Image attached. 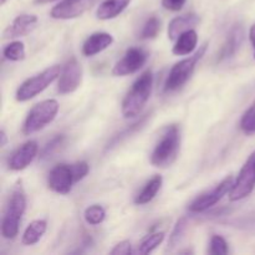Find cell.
Instances as JSON below:
<instances>
[{"instance_id":"1","label":"cell","mask_w":255,"mask_h":255,"mask_svg":"<svg viewBox=\"0 0 255 255\" xmlns=\"http://www.w3.org/2000/svg\"><path fill=\"white\" fill-rule=\"evenodd\" d=\"M153 87V75L151 70L144 71L132 85L122 102V115L125 119H132L141 114L151 96Z\"/></svg>"},{"instance_id":"2","label":"cell","mask_w":255,"mask_h":255,"mask_svg":"<svg viewBox=\"0 0 255 255\" xmlns=\"http://www.w3.org/2000/svg\"><path fill=\"white\" fill-rule=\"evenodd\" d=\"M25 209H26V197L21 184H17L10 194L2 217L1 236L5 239L16 238Z\"/></svg>"},{"instance_id":"3","label":"cell","mask_w":255,"mask_h":255,"mask_svg":"<svg viewBox=\"0 0 255 255\" xmlns=\"http://www.w3.org/2000/svg\"><path fill=\"white\" fill-rule=\"evenodd\" d=\"M181 146V133L177 125L166 127L151 154V163L156 167H167L173 163Z\"/></svg>"},{"instance_id":"4","label":"cell","mask_w":255,"mask_h":255,"mask_svg":"<svg viewBox=\"0 0 255 255\" xmlns=\"http://www.w3.org/2000/svg\"><path fill=\"white\" fill-rule=\"evenodd\" d=\"M61 70V66L54 65V66L47 67L46 70L37 74L36 76L30 77L26 81L22 82L19 89L16 90V95H15L16 101L26 102L36 97L39 94H41L44 90H46L60 76Z\"/></svg>"},{"instance_id":"5","label":"cell","mask_w":255,"mask_h":255,"mask_svg":"<svg viewBox=\"0 0 255 255\" xmlns=\"http://www.w3.org/2000/svg\"><path fill=\"white\" fill-rule=\"evenodd\" d=\"M59 102L52 99L45 100L35 105L25 119L24 126H22L24 134L29 136L51 124L59 112Z\"/></svg>"},{"instance_id":"6","label":"cell","mask_w":255,"mask_h":255,"mask_svg":"<svg viewBox=\"0 0 255 255\" xmlns=\"http://www.w3.org/2000/svg\"><path fill=\"white\" fill-rule=\"evenodd\" d=\"M207 49V44H204L201 47V50L196 52L193 56L187 57V59L182 60V61L177 62L173 67L169 71L168 77L166 80V84H164V91L172 92L177 91V90L181 89L189 79L193 75L194 69L197 66V62L202 59V56L204 55Z\"/></svg>"},{"instance_id":"7","label":"cell","mask_w":255,"mask_h":255,"mask_svg":"<svg viewBox=\"0 0 255 255\" xmlns=\"http://www.w3.org/2000/svg\"><path fill=\"white\" fill-rule=\"evenodd\" d=\"M255 188V151L246 163L242 167L241 172H239L238 177H237L236 182H234L233 187H232L231 192H229V199L232 202H238L242 199L247 198L252 194V192Z\"/></svg>"},{"instance_id":"8","label":"cell","mask_w":255,"mask_h":255,"mask_svg":"<svg viewBox=\"0 0 255 255\" xmlns=\"http://www.w3.org/2000/svg\"><path fill=\"white\" fill-rule=\"evenodd\" d=\"M234 184L233 177H227L224 178L221 183L217 187H214L211 192H207V193L202 194L201 197H198L197 199H194L192 202V204L189 206V211L192 213H203V212L208 211L209 208H212L213 206H216L227 193H229Z\"/></svg>"},{"instance_id":"9","label":"cell","mask_w":255,"mask_h":255,"mask_svg":"<svg viewBox=\"0 0 255 255\" xmlns=\"http://www.w3.org/2000/svg\"><path fill=\"white\" fill-rule=\"evenodd\" d=\"M82 81V67L76 57H71L62 67L59 76L57 91L61 95L75 92L80 87Z\"/></svg>"},{"instance_id":"10","label":"cell","mask_w":255,"mask_h":255,"mask_svg":"<svg viewBox=\"0 0 255 255\" xmlns=\"http://www.w3.org/2000/svg\"><path fill=\"white\" fill-rule=\"evenodd\" d=\"M74 183L76 182H75L72 167L70 164H57L50 171L49 177H47L49 188L59 194L70 193Z\"/></svg>"},{"instance_id":"11","label":"cell","mask_w":255,"mask_h":255,"mask_svg":"<svg viewBox=\"0 0 255 255\" xmlns=\"http://www.w3.org/2000/svg\"><path fill=\"white\" fill-rule=\"evenodd\" d=\"M147 61V54L139 47H129L112 70L114 76H127L142 69Z\"/></svg>"},{"instance_id":"12","label":"cell","mask_w":255,"mask_h":255,"mask_svg":"<svg viewBox=\"0 0 255 255\" xmlns=\"http://www.w3.org/2000/svg\"><path fill=\"white\" fill-rule=\"evenodd\" d=\"M95 0H62L50 11V16L57 20L76 19L87 11Z\"/></svg>"},{"instance_id":"13","label":"cell","mask_w":255,"mask_h":255,"mask_svg":"<svg viewBox=\"0 0 255 255\" xmlns=\"http://www.w3.org/2000/svg\"><path fill=\"white\" fill-rule=\"evenodd\" d=\"M37 149H39V147L35 141L25 142L11 154L9 159V168L11 171H22V169L26 168L36 157Z\"/></svg>"},{"instance_id":"14","label":"cell","mask_w":255,"mask_h":255,"mask_svg":"<svg viewBox=\"0 0 255 255\" xmlns=\"http://www.w3.org/2000/svg\"><path fill=\"white\" fill-rule=\"evenodd\" d=\"M37 16L32 14H20L12 20L11 24L4 30V39H15L30 34L36 27Z\"/></svg>"},{"instance_id":"15","label":"cell","mask_w":255,"mask_h":255,"mask_svg":"<svg viewBox=\"0 0 255 255\" xmlns=\"http://www.w3.org/2000/svg\"><path fill=\"white\" fill-rule=\"evenodd\" d=\"M112 42H114V37H112L111 34H107V32H95V34L90 35L86 39V41L84 42L82 54L87 57L95 56V55L106 50L109 46H111Z\"/></svg>"},{"instance_id":"16","label":"cell","mask_w":255,"mask_h":255,"mask_svg":"<svg viewBox=\"0 0 255 255\" xmlns=\"http://www.w3.org/2000/svg\"><path fill=\"white\" fill-rule=\"evenodd\" d=\"M199 16L193 14H184L181 16H177L171 20L168 25V37L169 40H177L181 34H183L187 30L194 29L196 25L199 24Z\"/></svg>"},{"instance_id":"17","label":"cell","mask_w":255,"mask_h":255,"mask_svg":"<svg viewBox=\"0 0 255 255\" xmlns=\"http://www.w3.org/2000/svg\"><path fill=\"white\" fill-rule=\"evenodd\" d=\"M243 27L241 25H234L232 27V30L229 31L228 36H227L226 41H224L223 46H222L221 51L218 54V61L229 59V57H232L238 51L242 41H243Z\"/></svg>"},{"instance_id":"18","label":"cell","mask_w":255,"mask_h":255,"mask_svg":"<svg viewBox=\"0 0 255 255\" xmlns=\"http://www.w3.org/2000/svg\"><path fill=\"white\" fill-rule=\"evenodd\" d=\"M131 2V0H104L96 10L100 20H111L119 16Z\"/></svg>"},{"instance_id":"19","label":"cell","mask_w":255,"mask_h":255,"mask_svg":"<svg viewBox=\"0 0 255 255\" xmlns=\"http://www.w3.org/2000/svg\"><path fill=\"white\" fill-rule=\"evenodd\" d=\"M197 44H198V34L196 30H187L183 34L179 35L172 51L177 56H186L196 50Z\"/></svg>"},{"instance_id":"20","label":"cell","mask_w":255,"mask_h":255,"mask_svg":"<svg viewBox=\"0 0 255 255\" xmlns=\"http://www.w3.org/2000/svg\"><path fill=\"white\" fill-rule=\"evenodd\" d=\"M162 183H163V178H162L161 176L152 177V178L144 184V187L141 189V192L136 196V198H134V204H137V206H144V204L153 201V198L157 196L159 189H161Z\"/></svg>"},{"instance_id":"21","label":"cell","mask_w":255,"mask_h":255,"mask_svg":"<svg viewBox=\"0 0 255 255\" xmlns=\"http://www.w3.org/2000/svg\"><path fill=\"white\" fill-rule=\"evenodd\" d=\"M47 228V223L42 219H37V221H32L29 226L26 227L22 236V244L25 246H34L36 244L42 236L45 234Z\"/></svg>"},{"instance_id":"22","label":"cell","mask_w":255,"mask_h":255,"mask_svg":"<svg viewBox=\"0 0 255 255\" xmlns=\"http://www.w3.org/2000/svg\"><path fill=\"white\" fill-rule=\"evenodd\" d=\"M164 233L163 232H157V233L149 234L147 236L143 241L141 242L138 247V252L141 254H149L154 251L158 246H161L162 242L164 241Z\"/></svg>"},{"instance_id":"23","label":"cell","mask_w":255,"mask_h":255,"mask_svg":"<svg viewBox=\"0 0 255 255\" xmlns=\"http://www.w3.org/2000/svg\"><path fill=\"white\" fill-rule=\"evenodd\" d=\"M2 55L9 61H21L25 59V46L21 41H12L4 47Z\"/></svg>"},{"instance_id":"24","label":"cell","mask_w":255,"mask_h":255,"mask_svg":"<svg viewBox=\"0 0 255 255\" xmlns=\"http://www.w3.org/2000/svg\"><path fill=\"white\" fill-rule=\"evenodd\" d=\"M85 221L90 226H99L106 218V211L102 208L99 204H94V206H90L89 208L85 209Z\"/></svg>"},{"instance_id":"25","label":"cell","mask_w":255,"mask_h":255,"mask_svg":"<svg viewBox=\"0 0 255 255\" xmlns=\"http://www.w3.org/2000/svg\"><path fill=\"white\" fill-rule=\"evenodd\" d=\"M159 30H161L159 19L156 16H151L149 19H147L143 27H142L141 37L142 39H154L158 35Z\"/></svg>"},{"instance_id":"26","label":"cell","mask_w":255,"mask_h":255,"mask_svg":"<svg viewBox=\"0 0 255 255\" xmlns=\"http://www.w3.org/2000/svg\"><path fill=\"white\" fill-rule=\"evenodd\" d=\"M187 226H188V223H187V218L178 219V222H177L176 226H174L173 231H172L171 236H169V241H168L169 248L171 249L174 248V247L182 241V238H183L184 233H186L187 231Z\"/></svg>"},{"instance_id":"27","label":"cell","mask_w":255,"mask_h":255,"mask_svg":"<svg viewBox=\"0 0 255 255\" xmlns=\"http://www.w3.org/2000/svg\"><path fill=\"white\" fill-rule=\"evenodd\" d=\"M241 128L247 134L255 133V101L242 117Z\"/></svg>"},{"instance_id":"28","label":"cell","mask_w":255,"mask_h":255,"mask_svg":"<svg viewBox=\"0 0 255 255\" xmlns=\"http://www.w3.org/2000/svg\"><path fill=\"white\" fill-rule=\"evenodd\" d=\"M228 243L221 236H213L209 244V253L212 255H226L228 254Z\"/></svg>"},{"instance_id":"29","label":"cell","mask_w":255,"mask_h":255,"mask_svg":"<svg viewBox=\"0 0 255 255\" xmlns=\"http://www.w3.org/2000/svg\"><path fill=\"white\" fill-rule=\"evenodd\" d=\"M64 142H65V136H62V134H59V136L54 137V138H52L51 141L44 147V149H42L41 158H49V157H51L52 154H54L55 152H56L57 149L64 144Z\"/></svg>"},{"instance_id":"30","label":"cell","mask_w":255,"mask_h":255,"mask_svg":"<svg viewBox=\"0 0 255 255\" xmlns=\"http://www.w3.org/2000/svg\"><path fill=\"white\" fill-rule=\"evenodd\" d=\"M147 119H148V115H146V116H144L143 119L141 120V121L136 122V124H133V125H132V126H129L128 128H126V129H125V131H122L121 133L119 134V136H116L114 139H112V141H111V146H109V148H110V147L114 146V144H116L119 141H121L122 138H125V137L129 136V134H132V133H133V132H136L137 129L139 128V127H142V125H144V122L147 121Z\"/></svg>"},{"instance_id":"31","label":"cell","mask_w":255,"mask_h":255,"mask_svg":"<svg viewBox=\"0 0 255 255\" xmlns=\"http://www.w3.org/2000/svg\"><path fill=\"white\" fill-rule=\"evenodd\" d=\"M71 167H72V172H74L75 182H79V181H81L82 178H85L90 171L89 164H87V162H85V161L77 162V163L71 164Z\"/></svg>"},{"instance_id":"32","label":"cell","mask_w":255,"mask_h":255,"mask_svg":"<svg viewBox=\"0 0 255 255\" xmlns=\"http://www.w3.org/2000/svg\"><path fill=\"white\" fill-rule=\"evenodd\" d=\"M132 253V247L131 242L124 241L120 242L119 244L115 246V248L110 252V254L112 255H129Z\"/></svg>"},{"instance_id":"33","label":"cell","mask_w":255,"mask_h":255,"mask_svg":"<svg viewBox=\"0 0 255 255\" xmlns=\"http://www.w3.org/2000/svg\"><path fill=\"white\" fill-rule=\"evenodd\" d=\"M186 2L187 0H161L162 6L168 11H179Z\"/></svg>"},{"instance_id":"34","label":"cell","mask_w":255,"mask_h":255,"mask_svg":"<svg viewBox=\"0 0 255 255\" xmlns=\"http://www.w3.org/2000/svg\"><path fill=\"white\" fill-rule=\"evenodd\" d=\"M249 39H251L252 46L254 49V59H255V24L251 26V30H249Z\"/></svg>"},{"instance_id":"35","label":"cell","mask_w":255,"mask_h":255,"mask_svg":"<svg viewBox=\"0 0 255 255\" xmlns=\"http://www.w3.org/2000/svg\"><path fill=\"white\" fill-rule=\"evenodd\" d=\"M0 138H1L0 146L4 147L5 144H6V142H7V137H6V133H5V131H1V133H0Z\"/></svg>"},{"instance_id":"36","label":"cell","mask_w":255,"mask_h":255,"mask_svg":"<svg viewBox=\"0 0 255 255\" xmlns=\"http://www.w3.org/2000/svg\"><path fill=\"white\" fill-rule=\"evenodd\" d=\"M52 1H56V0H34L35 4H40V5L49 4V2H52Z\"/></svg>"},{"instance_id":"37","label":"cell","mask_w":255,"mask_h":255,"mask_svg":"<svg viewBox=\"0 0 255 255\" xmlns=\"http://www.w3.org/2000/svg\"><path fill=\"white\" fill-rule=\"evenodd\" d=\"M5 2H6V0H0V4H1V5H4Z\"/></svg>"}]
</instances>
